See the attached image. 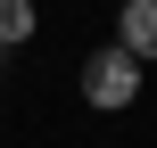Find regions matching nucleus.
<instances>
[{
	"instance_id": "7ed1b4c3",
	"label": "nucleus",
	"mask_w": 157,
	"mask_h": 148,
	"mask_svg": "<svg viewBox=\"0 0 157 148\" xmlns=\"http://www.w3.org/2000/svg\"><path fill=\"white\" fill-rule=\"evenodd\" d=\"M33 33V0H0V49H17Z\"/></svg>"
},
{
	"instance_id": "f257e3e1",
	"label": "nucleus",
	"mask_w": 157,
	"mask_h": 148,
	"mask_svg": "<svg viewBox=\"0 0 157 148\" xmlns=\"http://www.w3.org/2000/svg\"><path fill=\"white\" fill-rule=\"evenodd\" d=\"M83 99L99 107V115H116V107H132L141 99V58L116 41V49H91L83 58Z\"/></svg>"
},
{
	"instance_id": "f03ea898",
	"label": "nucleus",
	"mask_w": 157,
	"mask_h": 148,
	"mask_svg": "<svg viewBox=\"0 0 157 148\" xmlns=\"http://www.w3.org/2000/svg\"><path fill=\"white\" fill-rule=\"evenodd\" d=\"M116 41H124L132 58H157V0H124V25H116Z\"/></svg>"
}]
</instances>
